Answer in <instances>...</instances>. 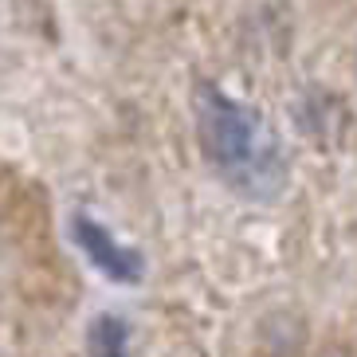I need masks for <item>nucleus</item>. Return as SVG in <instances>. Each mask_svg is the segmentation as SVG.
Listing matches in <instances>:
<instances>
[{"mask_svg":"<svg viewBox=\"0 0 357 357\" xmlns=\"http://www.w3.org/2000/svg\"><path fill=\"white\" fill-rule=\"evenodd\" d=\"M197 110V137L216 177L243 200H271L287 189V153L271 122L252 102L231 98L228 91L200 83L192 95Z\"/></svg>","mask_w":357,"mask_h":357,"instance_id":"f257e3e1","label":"nucleus"},{"mask_svg":"<svg viewBox=\"0 0 357 357\" xmlns=\"http://www.w3.org/2000/svg\"><path fill=\"white\" fill-rule=\"evenodd\" d=\"M86 357H134L130 354V326L118 314H98L86 330Z\"/></svg>","mask_w":357,"mask_h":357,"instance_id":"7ed1b4c3","label":"nucleus"},{"mask_svg":"<svg viewBox=\"0 0 357 357\" xmlns=\"http://www.w3.org/2000/svg\"><path fill=\"white\" fill-rule=\"evenodd\" d=\"M71 236H75V243H79V252L95 263L106 279L126 283V287L142 283V275H146L142 255H137L134 248H126L122 240H114V231L106 228V224H98L95 216L75 212L71 216Z\"/></svg>","mask_w":357,"mask_h":357,"instance_id":"f03ea898","label":"nucleus"}]
</instances>
